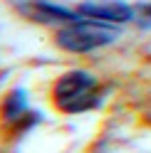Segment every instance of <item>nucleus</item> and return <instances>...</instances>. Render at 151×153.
Masks as SVG:
<instances>
[{
  "instance_id": "2",
  "label": "nucleus",
  "mask_w": 151,
  "mask_h": 153,
  "mask_svg": "<svg viewBox=\"0 0 151 153\" xmlns=\"http://www.w3.org/2000/svg\"><path fill=\"white\" fill-rule=\"evenodd\" d=\"M117 37H119V30L114 25L77 15L72 22H64V27L57 32V45L67 52L84 54V52H94L99 47L111 45Z\"/></svg>"
},
{
  "instance_id": "4",
  "label": "nucleus",
  "mask_w": 151,
  "mask_h": 153,
  "mask_svg": "<svg viewBox=\"0 0 151 153\" xmlns=\"http://www.w3.org/2000/svg\"><path fill=\"white\" fill-rule=\"evenodd\" d=\"M22 111H27V94L22 89H15L10 97L5 99V119L7 121H17Z\"/></svg>"
},
{
  "instance_id": "1",
  "label": "nucleus",
  "mask_w": 151,
  "mask_h": 153,
  "mask_svg": "<svg viewBox=\"0 0 151 153\" xmlns=\"http://www.w3.org/2000/svg\"><path fill=\"white\" fill-rule=\"evenodd\" d=\"M52 101L64 114H84L97 109L102 104L99 79L84 69H72L55 82Z\"/></svg>"
},
{
  "instance_id": "3",
  "label": "nucleus",
  "mask_w": 151,
  "mask_h": 153,
  "mask_svg": "<svg viewBox=\"0 0 151 153\" xmlns=\"http://www.w3.org/2000/svg\"><path fill=\"white\" fill-rule=\"evenodd\" d=\"M79 15L109 22V25H121L134 20V7L124 0H84L79 5Z\"/></svg>"
}]
</instances>
